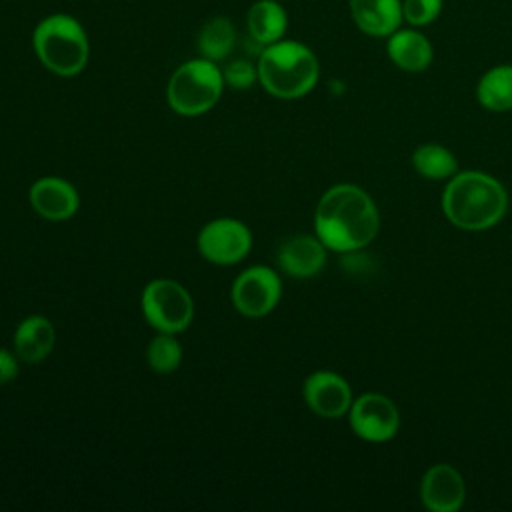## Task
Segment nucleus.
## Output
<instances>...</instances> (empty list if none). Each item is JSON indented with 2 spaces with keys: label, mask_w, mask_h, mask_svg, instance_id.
Listing matches in <instances>:
<instances>
[{
  "label": "nucleus",
  "mask_w": 512,
  "mask_h": 512,
  "mask_svg": "<svg viewBox=\"0 0 512 512\" xmlns=\"http://www.w3.org/2000/svg\"><path fill=\"white\" fill-rule=\"evenodd\" d=\"M378 228L380 214L374 200L354 184L328 188L314 210V232L334 252H354L368 246Z\"/></svg>",
  "instance_id": "obj_1"
},
{
  "label": "nucleus",
  "mask_w": 512,
  "mask_h": 512,
  "mask_svg": "<svg viewBox=\"0 0 512 512\" xmlns=\"http://www.w3.org/2000/svg\"><path fill=\"white\" fill-rule=\"evenodd\" d=\"M506 208L504 186L480 170L456 172L442 192V212L460 230H488L504 218Z\"/></svg>",
  "instance_id": "obj_2"
},
{
  "label": "nucleus",
  "mask_w": 512,
  "mask_h": 512,
  "mask_svg": "<svg viewBox=\"0 0 512 512\" xmlns=\"http://www.w3.org/2000/svg\"><path fill=\"white\" fill-rule=\"evenodd\" d=\"M256 68L258 84L280 100L306 96L320 76V64L312 48L286 38L264 46L258 54Z\"/></svg>",
  "instance_id": "obj_3"
},
{
  "label": "nucleus",
  "mask_w": 512,
  "mask_h": 512,
  "mask_svg": "<svg viewBox=\"0 0 512 512\" xmlns=\"http://www.w3.org/2000/svg\"><path fill=\"white\" fill-rule=\"evenodd\" d=\"M32 50L46 70L62 78H72L88 64L90 40L78 18L54 12L34 26Z\"/></svg>",
  "instance_id": "obj_4"
},
{
  "label": "nucleus",
  "mask_w": 512,
  "mask_h": 512,
  "mask_svg": "<svg viewBox=\"0 0 512 512\" xmlns=\"http://www.w3.org/2000/svg\"><path fill=\"white\" fill-rule=\"evenodd\" d=\"M224 76L218 62L192 58L182 62L166 86L168 106L180 116H200L212 110L224 90Z\"/></svg>",
  "instance_id": "obj_5"
},
{
  "label": "nucleus",
  "mask_w": 512,
  "mask_h": 512,
  "mask_svg": "<svg viewBox=\"0 0 512 512\" xmlns=\"http://www.w3.org/2000/svg\"><path fill=\"white\" fill-rule=\"evenodd\" d=\"M142 314L146 322L168 334L186 330L194 318V302L188 290L170 278H156L146 284L140 298Z\"/></svg>",
  "instance_id": "obj_6"
},
{
  "label": "nucleus",
  "mask_w": 512,
  "mask_h": 512,
  "mask_svg": "<svg viewBox=\"0 0 512 512\" xmlns=\"http://www.w3.org/2000/svg\"><path fill=\"white\" fill-rule=\"evenodd\" d=\"M230 296L234 308L242 316L262 318L280 302L282 282L276 270L268 266H250L236 276Z\"/></svg>",
  "instance_id": "obj_7"
},
{
  "label": "nucleus",
  "mask_w": 512,
  "mask_h": 512,
  "mask_svg": "<svg viewBox=\"0 0 512 512\" xmlns=\"http://www.w3.org/2000/svg\"><path fill=\"white\" fill-rule=\"evenodd\" d=\"M198 252L212 264L230 266L252 250V232L236 218H216L198 232Z\"/></svg>",
  "instance_id": "obj_8"
},
{
  "label": "nucleus",
  "mask_w": 512,
  "mask_h": 512,
  "mask_svg": "<svg viewBox=\"0 0 512 512\" xmlns=\"http://www.w3.org/2000/svg\"><path fill=\"white\" fill-rule=\"evenodd\" d=\"M352 432L366 442H386L400 428V412L396 404L378 392H366L352 400L348 410Z\"/></svg>",
  "instance_id": "obj_9"
},
{
  "label": "nucleus",
  "mask_w": 512,
  "mask_h": 512,
  "mask_svg": "<svg viewBox=\"0 0 512 512\" xmlns=\"http://www.w3.org/2000/svg\"><path fill=\"white\" fill-rule=\"evenodd\" d=\"M304 402L320 418H340L352 406V390L348 382L332 370H316L304 380Z\"/></svg>",
  "instance_id": "obj_10"
},
{
  "label": "nucleus",
  "mask_w": 512,
  "mask_h": 512,
  "mask_svg": "<svg viewBox=\"0 0 512 512\" xmlns=\"http://www.w3.org/2000/svg\"><path fill=\"white\" fill-rule=\"evenodd\" d=\"M420 498L432 512H456L466 500L462 474L444 462L430 466L420 482Z\"/></svg>",
  "instance_id": "obj_11"
},
{
  "label": "nucleus",
  "mask_w": 512,
  "mask_h": 512,
  "mask_svg": "<svg viewBox=\"0 0 512 512\" xmlns=\"http://www.w3.org/2000/svg\"><path fill=\"white\" fill-rule=\"evenodd\" d=\"M30 206L36 214H40L46 220L60 222L68 220L76 214L80 206L78 190L72 182L60 178V176H44L38 178L28 192Z\"/></svg>",
  "instance_id": "obj_12"
},
{
  "label": "nucleus",
  "mask_w": 512,
  "mask_h": 512,
  "mask_svg": "<svg viewBox=\"0 0 512 512\" xmlns=\"http://www.w3.org/2000/svg\"><path fill=\"white\" fill-rule=\"evenodd\" d=\"M326 250L328 248L316 234H296L280 244L276 262L278 268L292 278H312L326 266Z\"/></svg>",
  "instance_id": "obj_13"
},
{
  "label": "nucleus",
  "mask_w": 512,
  "mask_h": 512,
  "mask_svg": "<svg viewBox=\"0 0 512 512\" xmlns=\"http://www.w3.org/2000/svg\"><path fill=\"white\" fill-rule=\"evenodd\" d=\"M350 16L360 32L388 38L402 24V0H348Z\"/></svg>",
  "instance_id": "obj_14"
},
{
  "label": "nucleus",
  "mask_w": 512,
  "mask_h": 512,
  "mask_svg": "<svg viewBox=\"0 0 512 512\" xmlns=\"http://www.w3.org/2000/svg\"><path fill=\"white\" fill-rule=\"evenodd\" d=\"M388 58L404 72H422L432 64L434 48L430 40L412 28H398L386 42Z\"/></svg>",
  "instance_id": "obj_15"
},
{
  "label": "nucleus",
  "mask_w": 512,
  "mask_h": 512,
  "mask_svg": "<svg viewBox=\"0 0 512 512\" xmlns=\"http://www.w3.org/2000/svg\"><path fill=\"white\" fill-rule=\"evenodd\" d=\"M56 344V330L46 316H26L14 332V352L26 364H38L50 356Z\"/></svg>",
  "instance_id": "obj_16"
},
{
  "label": "nucleus",
  "mask_w": 512,
  "mask_h": 512,
  "mask_svg": "<svg viewBox=\"0 0 512 512\" xmlns=\"http://www.w3.org/2000/svg\"><path fill=\"white\" fill-rule=\"evenodd\" d=\"M246 28L250 40L264 48L284 38L288 30V14L276 0H256L246 12Z\"/></svg>",
  "instance_id": "obj_17"
},
{
  "label": "nucleus",
  "mask_w": 512,
  "mask_h": 512,
  "mask_svg": "<svg viewBox=\"0 0 512 512\" xmlns=\"http://www.w3.org/2000/svg\"><path fill=\"white\" fill-rule=\"evenodd\" d=\"M236 44V28L226 16H212L196 36V50L202 58L220 62L230 56Z\"/></svg>",
  "instance_id": "obj_18"
},
{
  "label": "nucleus",
  "mask_w": 512,
  "mask_h": 512,
  "mask_svg": "<svg viewBox=\"0 0 512 512\" xmlns=\"http://www.w3.org/2000/svg\"><path fill=\"white\" fill-rule=\"evenodd\" d=\"M476 98L490 112L512 110V64L486 70L478 80Z\"/></svg>",
  "instance_id": "obj_19"
},
{
  "label": "nucleus",
  "mask_w": 512,
  "mask_h": 512,
  "mask_svg": "<svg viewBox=\"0 0 512 512\" xmlns=\"http://www.w3.org/2000/svg\"><path fill=\"white\" fill-rule=\"evenodd\" d=\"M412 166L428 180H446L458 172L454 154L440 144H422L412 154Z\"/></svg>",
  "instance_id": "obj_20"
},
{
  "label": "nucleus",
  "mask_w": 512,
  "mask_h": 512,
  "mask_svg": "<svg viewBox=\"0 0 512 512\" xmlns=\"http://www.w3.org/2000/svg\"><path fill=\"white\" fill-rule=\"evenodd\" d=\"M146 362L158 374L174 372L182 362V344L176 334L158 332L146 348Z\"/></svg>",
  "instance_id": "obj_21"
},
{
  "label": "nucleus",
  "mask_w": 512,
  "mask_h": 512,
  "mask_svg": "<svg viewBox=\"0 0 512 512\" xmlns=\"http://www.w3.org/2000/svg\"><path fill=\"white\" fill-rule=\"evenodd\" d=\"M444 0H402V18L414 26L432 24L442 12Z\"/></svg>",
  "instance_id": "obj_22"
},
{
  "label": "nucleus",
  "mask_w": 512,
  "mask_h": 512,
  "mask_svg": "<svg viewBox=\"0 0 512 512\" xmlns=\"http://www.w3.org/2000/svg\"><path fill=\"white\" fill-rule=\"evenodd\" d=\"M224 84L236 90H246L258 82V68L246 58H236L222 68Z\"/></svg>",
  "instance_id": "obj_23"
},
{
  "label": "nucleus",
  "mask_w": 512,
  "mask_h": 512,
  "mask_svg": "<svg viewBox=\"0 0 512 512\" xmlns=\"http://www.w3.org/2000/svg\"><path fill=\"white\" fill-rule=\"evenodd\" d=\"M18 372H20V358L16 356V352L0 348V386L14 382Z\"/></svg>",
  "instance_id": "obj_24"
}]
</instances>
